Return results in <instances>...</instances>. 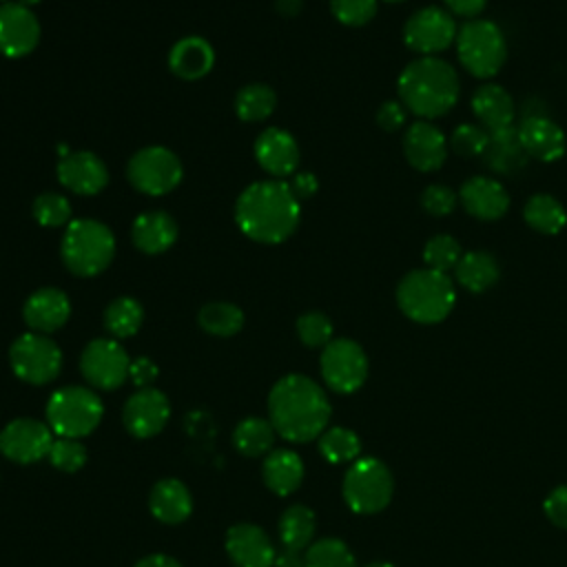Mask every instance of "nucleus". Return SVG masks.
<instances>
[{
  "mask_svg": "<svg viewBox=\"0 0 567 567\" xmlns=\"http://www.w3.org/2000/svg\"><path fill=\"white\" fill-rule=\"evenodd\" d=\"M135 567H184V565L168 554H148L142 560H137Z\"/></svg>",
  "mask_w": 567,
  "mask_h": 567,
  "instance_id": "3c124183",
  "label": "nucleus"
},
{
  "mask_svg": "<svg viewBox=\"0 0 567 567\" xmlns=\"http://www.w3.org/2000/svg\"><path fill=\"white\" fill-rule=\"evenodd\" d=\"M182 159L166 146H144L126 164L128 184L151 197H162L175 190L182 182Z\"/></svg>",
  "mask_w": 567,
  "mask_h": 567,
  "instance_id": "1a4fd4ad",
  "label": "nucleus"
},
{
  "mask_svg": "<svg viewBox=\"0 0 567 567\" xmlns=\"http://www.w3.org/2000/svg\"><path fill=\"white\" fill-rule=\"evenodd\" d=\"M319 368L330 390L350 394L359 390L368 377V357L357 341L341 337L321 348Z\"/></svg>",
  "mask_w": 567,
  "mask_h": 567,
  "instance_id": "ddd939ff",
  "label": "nucleus"
},
{
  "mask_svg": "<svg viewBox=\"0 0 567 567\" xmlns=\"http://www.w3.org/2000/svg\"><path fill=\"white\" fill-rule=\"evenodd\" d=\"M315 527H317L315 512L301 503L286 507L277 523L281 545L288 549H299V551L310 545V540L315 536Z\"/></svg>",
  "mask_w": 567,
  "mask_h": 567,
  "instance_id": "2f4dec72",
  "label": "nucleus"
},
{
  "mask_svg": "<svg viewBox=\"0 0 567 567\" xmlns=\"http://www.w3.org/2000/svg\"><path fill=\"white\" fill-rule=\"evenodd\" d=\"M454 44L461 66L478 80L494 78L507 60L505 33L487 18H474L461 24Z\"/></svg>",
  "mask_w": 567,
  "mask_h": 567,
  "instance_id": "423d86ee",
  "label": "nucleus"
},
{
  "mask_svg": "<svg viewBox=\"0 0 567 567\" xmlns=\"http://www.w3.org/2000/svg\"><path fill=\"white\" fill-rule=\"evenodd\" d=\"M408 120V109L401 104V100H385L377 111V124L385 133L401 131Z\"/></svg>",
  "mask_w": 567,
  "mask_h": 567,
  "instance_id": "a18cd8bd",
  "label": "nucleus"
},
{
  "mask_svg": "<svg viewBox=\"0 0 567 567\" xmlns=\"http://www.w3.org/2000/svg\"><path fill=\"white\" fill-rule=\"evenodd\" d=\"M224 547L235 567H275V545L259 525H233L226 532Z\"/></svg>",
  "mask_w": 567,
  "mask_h": 567,
  "instance_id": "aec40b11",
  "label": "nucleus"
},
{
  "mask_svg": "<svg viewBox=\"0 0 567 567\" xmlns=\"http://www.w3.org/2000/svg\"><path fill=\"white\" fill-rule=\"evenodd\" d=\"M275 567H303V556H301L299 549L284 547L275 556Z\"/></svg>",
  "mask_w": 567,
  "mask_h": 567,
  "instance_id": "603ef678",
  "label": "nucleus"
},
{
  "mask_svg": "<svg viewBox=\"0 0 567 567\" xmlns=\"http://www.w3.org/2000/svg\"><path fill=\"white\" fill-rule=\"evenodd\" d=\"M275 427L268 419L261 416H248L239 421L233 430V445L239 454L248 458H259L272 452L275 443Z\"/></svg>",
  "mask_w": 567,
  "mask_h": 567,
  "instance_id": "7c9ffc66",
  "label": "nucleus"
},
{
  "mask_svg": "<svg viewBox=\"0 0 567 567\" xmlns=\"http://www.w3.org/2000/svg\"><path fill=\"white\" fill-rule=\"evenodd\" d=\"M458 202L478 221H496L509 210L507 188L487 175H474L461 184Z\"/></svg>",
  "mask_w": 567,
  "mask_h": 567,
  "instance_id": "412c9836",
  "label": "nucleus"
},
{
  "mask_svg": "<svg viewBox=\"0 0 567 567\" xmlns=\"http://www.w3.org/2000/svg\"><path fill=\"white\" fill-rule=\"evenodd\" d=\"M44 414L55 436L82 439L100 425L104 405L95 390L84 385H64L49 396Z\"/></svg>",
  "mask_w": 567,
  "mask_h": 567,
  "instance_id": "0eeeda50",
  "label": "nucleus"
},
{
  "mask_svg": "<svg viewBox=\"0 0 567 567\" xmlns=\"http://www.w3.org/2000/svg\"><path fill=\"white\" fill-rule=\"evenodd\" d=\"M2 2H7V0H0V4H2Z\"/></svg>",
  "mask_w": 567,
  "mask_h": 567,
  "instance_id": "13d9d810",
  "label": "nucleus"
},
{
  "mask_svg": "<svg viewBox=\"0 0 567 567\" xmlns=\"http://www.w3.org/2000/svg\"><path fill=\"white\" fill-rule=\"evenodd\" d=\"M55 175L66 190L82 197L97 195L109 184L106 164L91 151H73L60 157Z\"/></svg>",
  "mask_w": 567,
  "mask_h": 567,
  "instance_id": "a211bd4d",
  "label": "nucleus"
},
{
  "mask_svg": "<svg viewBox=\"0 0 567 567\" xmlns=\"http://www.w3.org/2000/svg\"><path fill=\"white\" fill-rule=\"evenodd\" d=\"M275 9L281 13V16H297L301 9H303V0H275Z\"/></svg>",
  "mask_w": 567,
  "mask_h": 567,
  "instance_id": "864d4df0",
  "label": "nucleus"
},
{
  "mask_svg": "<svg viewBox=\"0 0 567 567\" xmlns=\"http://www.w3.org/2000/svg\"><path fill=\"white\" fill-rule=\"evenodd\" d=\"M151 514L164 525H179L193 512L190 489L179 478H159L148 494Z\"/></svg>",
  "mask_w": 567,
  "mask_h": 567,
  "instance_id": "bb28decb",
  "label": "nucleus"
},
{
  "mask_svg": "<svg viewBox=\"0 0 567 567\" xmlns=\"http://www.w3.org/2000/svg\"><path fill=\"white\" fill-rule=\"evenodd\" d=\"M396 93L408 113L432 122L456 106L461 80L450 62L436 55L416 58L399 73Z\"/></svg>",
  "mask_w": 567,
  "mask_h": 567,
  "instance_id": "7ed1b4c3",
  "label": "nucleus"
},
{
  "mask_svg": "<svg viewBox=\"0 0 567 567\" xmlns=\"http://www.w3.org/2000/svg\"><path fill=\"white\" fill-rule=\"evenodd\" d=\"M40 42L38 16L18 2L0 4V53L4 58H24Z\"/></svg>",
  "mask_w": 567,
  "mask_h": 567,
  "instance_id": "dca6fc26",
  "label": "nucleus"
},
{
  "mask_svg": "<svg viewBox=\"0 0 567 567\" xmlns=\"http://www.w3.org/2000/svg\"><path fill=\"white\" fill-rule=\"evenodd\" d=\"M383 2H405V0H383Z\"/></svg>",
  "mask_w": 567,
  "mask_h": 567,
  "instance_id": "4d7b16f0",
  "label": "nucleus"
},
{
  "mask_svg": "<svg viewBox=\"0 0 567 567\" xmlns=\"http://www.w3.org/2000/svg\"><path fill=\"white\" fill-rule=\"evenodd\" d=\"M16 2H18V4H24V7H29V9H31V7H35V4H40V2H42V0H16Z\"/></svg>",
  "mask_w": 567,
  "mask_h": 567,
  "instance_id": "5fc2aeb1",
  "label": "nucleus"
},
{
  "mask_svg": "<svg viewBox=\"0 0 567 567\" xmlns=\"http://www.w3.org/2000/svg\"><path fill=\"white\" fill-rule=\"evenodd\" d=\"M159 370L155 365V361H151L148 357H137L131 361V370H128V379L137 385V388H151L153 381L157 379Z\"/></svg>",
  "mask_w": 567,
  "mask_h": 567,
  "instance_id": "de8ad7c7",
  "label": "nucleus"
},
{
  "mask_svg": "<svg viewBox=\"0 0 567 567\" xmlns=\"http://www.w3.org/2000/svg\"><path fill=\"white\" fill-rule=\"evenodd\" d=\"M171 416V403L157 388H140L122 408V423L135 439H151L164 430Z\"/></svg>",
  "mask_w": 567,
  "mask_h": 567,
  "instance_id": "2eb2a0df",
  "label": "nucleus"
},
{
  "mask_svg": "<svg viewBox=\"0 0 567 567\" xmlns=\"http://www.w3.org/2000/svg\"><path fill=\"white\" fill-rule=\"evenodd\" d=\"M71 317V299L64 290L44 286L31 292L22 306V319L31 332L51 334L60 330Z\"/></svg>",
  "mask_w": 567,
  "mask_h": 567,
  "instance_id": "4be33fe9",
  "label": "nucleus"
},
{
  "mask_svg": "<svg viewBox=\"0 0 567 567\" xmlns=\"http://www.w3.org/2000/svg\"><path fill=\"white\" fill-rule=\"evenodd\" d=\"M392 474L372 456H363L350 463L343 476V498L357 514L381 512L392 498Z\"/></svg>",
  "mask_w": 567,
  "mask_h": 567,
  "instance_id": "6e6552de",
  "label": "nucleus"
},
{
  "mask_svg": "<svg viewBox=\"0 0 567 567\" xmlns=\"http://www.w3.org/2000/svg\"><path fill=\"white\" fill-rule=\"evenodd\" d=\"M365 567H394V565H390V563H370Z\"/></svg>",
  "mask_w": 567,
  "mask_h": 567,
  "instance_id": "6e6d98bb",
  "label": "nucleus"
},
{
  "mask_svg": "<svg viewBox=\"0 0 567 567\" xmlns=\"http://www.w3.org/2000/svg\"><path fill=\"white\" fill-rule=\"evenodd\" d=\"M62 264L75 277H97L115 257V235L97 219H71L60 244Z\"/></svg>",
  "mask_w": 567,
  "mask_h": 567,
  "instance_id": "39448f33",
  "label": "nucleus"
},
{
  "mask_svg": "<svg viewBox=\"0 0 567 567\" xmlns=\"http://www.w3.org/2000/svg\"><path fill=\"white\" fill-rule=\"evenodd\" d=\"M498 277H501V266L496 257L489 250H481V248L463 252V257L454 268V281L472 295H481L489 290L498 281Z\"/></svg>",
  "mask_w": 567,
  "mask_h": 567,
  "instance_id": "c85d7f7f",
  "label": "nucleus"
},
{
  "mask_svg": "<svg viewBox=\"0 0 567 567\" xmlns=\"http://www.w3.org/2000/svg\"><path fill=\"white\" fill-rule=\"evenodd\" d=\"M177 221L166 210H144L131 226V239L144 255H162L177 241Z\"/></svg>",
  "mask_w": 567,
  "mask_h": 567,
  "instance_id": "393cba45",
  "label": "nucleus"
},
{
  "mask_svg": "<svg viewBox=\"0 0 567 567\" xmlns=\"http://www.w3.org/2000/svg\"><path fill=\"white\" fill-rule=\"evenodd\" d=\"M215 64V51L206 38L186 35L177 40L168 51V69L179 80H202Z\"/></svg>",
  "mask_w": 567,
  "mask_h": 567,
  "instance_id": "a878e982",
  "label": "nucleus"
},
{
  "mask_svg": "<svg viewBox=\"0 0 567 567\" xmlns=\"http://www.w3.org/2000/svg\"><path fill=\"white\" fill-rule=\"evenodd\" d=\"M319 452L328 463H352L359 458L361 441L348 427H328L319 436Z\"/></svg>",
  "mask_w": 567,
  "mask_h": 567,
  "instance_id": "c9c22d12",
  "label": "nucleus"
},
{
  "mask_svg": "<svg viewBox=\"0 0 567 567\" xmlns=\"http://www.w3.org/2000/svg\"><path fill=\"white\" fill-rule=\"evenodd\" d=\"M104 328L113 339H128L133 337L144 321V308L137 299L133 297H115L113 301H109V306L104 308Z\"/></svg>",
  "mask_w": 567,
  "mask_h": 567,
  "instance_id": "473e14b6",
  "label": "nucleus"
},
{
  "mask_svg": "<svg viewBox=\"0 0 567 567\" xmlns=\"http://www.w3.org/2000/svg\"><path fill=\"white\" fill-rule=\"evenodd\" d=\"M394 297L408 319L430 326L443 321L454 310L456 286L445 272L416 268L401 277Z\"/></svg>",
  "mask_w": 567,
  "mask_h": 567,
  "instance_id": "20e7f679",
  "label": "nucleus"
},
{
  "mask_svg": "<svg viewBox=\"0 0 567 567\" xmlns=\"http://www.w3.org/2000/svg\"><path fill=\"white\" fill-rule=\"evenodd\" d=\"M516 140L529 157L545 164L560 159L567 148L565 131L554 120L543 115L525 117L516 128Z\"/></svg>",
  "mask_w": 567,
  "mask_h": 567,
  "instance_id": "5701e85b",
  "label": "nucleus"
},
{
  "mask_svg": "<svg viewBox=\"0 0 567 567\" xmlns=\"http://www.w3.org/2000/svg\"><path fill=\"white\" fill-rule=\"evenodd\" d=\"M461 257H463L461 244L447 233H439V235L430 237L423 246V264H425V268H432L436 272L447 275L450 270L456 268Z\"/></svg>",
  "mask_w": 567,
  "mask_h": 567,
  "instance_id": "58836bf2",
  "label": "nucleus"
},
{
  "mask_svg": "<svg viewBox=\"0 0 567 567\" xmlns=\"http://www.w3.org/2000/svg\"><path fill=\"white\" fill-rule=\"evenodd\" d=\"M55 434L49 423L38 419H13L0 430V452L13 463L29 465L42 461L53 443Z\"/></svg>",
  "mask_w": 567,
  "mask_h": 567,
  "instance_id": "4468645a",
  "label": "nucleus"
},
{
  "mask_svg": "<svg viewBox=\"0 0 567 567\" xmlns=\"http://www.w3.org/2000/svg\"><path fill=\"white\" fill-rule=\"evenodd\" d=\"M235 221L257 244H281L301 221V202L286 179H259L239 193Z\"/></svg>",
  "mask_w": 567,
  "mask_h": 567,
  "instance_id": "f257e3e1",
  "label": "nucleus"
},
{
  "mask_svg": "<svg viewBox=\"0 0 567 567\" xmlns=\"http://www.w3.org/2000/svg\"><path fill=\"white\" fill-rule=\"evenodd\" d=\"M197 323L213 337H233L244 328V312L230 301H210L199 308Z\"/></svg>",
  "mask_w": 567,
  "mask_h": 567,
  "instance_id": "f704fd0d",
  "label": "nucleus"
},
{
  "mask_svg": "<svg viewBox=\"0 0 567 567\" xmlns=\"http://www.w3.org/2000/svg\"><path fill=\"white\" fill-rule=\"evenodd\" d=\"M255 159L272 179H284L297 173L301 153L290 131L270 126L255 140Z\"/></svg>",
  "mask_w": 567,
  "mask_h": 567,
  "instance_id": "6ab92c4d",
  "label": "nucleus"
},
{
  "mask_svg": "<svg viewBox=\"0 0 567 567\" xmlns=\"http://www.w3.org/2000/svg\"><path fill=\"white\" fill-rule=\"evenodd\" d=\"M472 113L489 135H503L514 124V100L509 91L496 82H483L470 100Z\"/></svg>",
  "mask_w": 567,
  "mask_h": 567,
  "instance_id": "b1692460",
  "label": "nucleus"
},
{
  "mask_svg": "<svg viewBox=\"0 0 567 567\" xmlns=\"http://www.w3.org/2000/svg\"><path fill=\"white\" fill-rule=\"evenodd\" d=\"M489 142H492V135L481 124H472V122L458 124L450 135V146L461 157H476L485 153Z\"/></svg>",
  "mask_w": 567,
  "mask_h": 567,
  "instance_id": "ea45409f",
  "label": "nucleus"
},
{
  "mask_svg": "<svg viewBox=\"0 0 567 567\" xmlns=\"http://www.w3.org/2000/svg\"><path fill=\"white\" fill-rule=\"evenodd\" d=\"M33 219L44 228H66L71 224V202L62 193H40L31 204Z\"/></svg>",
  "mask_w": 567,
  "mask_h": 567,
  "instance_id": "4c0bfd02",
  "label": "nucleus"
},
{
  "mask_svg": "<svg viewBox=\"0 0 567 567\" xmlns=\"http://www.w3.org/2000/svg\"><path fill=\"white\" fill-rule=\"evenodd\" d=\"M456 33L454 16L436 4L412 11L403 22V44L421 58H432L452 47Z\"/></svg>",
  "mask_w": 567,
  "mask_h": 567,
  "instance_id": "9b49d317",
  "label": "nucleus"
},
{
  "mask_svg": "<svg viewBox=\"0 0 567 567\" xmlns=\"http://www.w3.org/2000/svg\"><path fill=\"white\" fill-rule=\"evenodd\" d=\"M545 514L558 527L567 529V485L556 487L545 501Z\"/></svg>",
  "mask_w": 567,
  "mask_h": 567,
  "instance_id": "49530a36",
  "label": "nucleus"
},
{
  "mask_svg": "<svg viewBox=\"0 0 567 567\" xmlns=\"http://www.w3.org/2000/svg\"><path fill=\"white\" fill-rule=\"evenodd\" d=\"M261 478L277 496L292 494L303 481L301 456L288 447H277L264 456Z\"/></svg>",
  "mask_w": 567,
  "mask_h": 567,
  "instance_id": "cd10ccee",
  "label": "nucleus"
},
{
  "mask_svg": "<svg viewBox=\"0 0 567 567\" xmlns=\"http://www.w3.org/2000/svg\"><path fill=\"white\" fill-rule=\"evenodd\" d=\"M523 219L540 235H558L567 226V210L554 195L536 193L525 202Z\"/></svg>",
  "mask_w": 567,
  "mask_h": 567,
  "instance_id": "c756f323",
  "label": "nucleus"
},
{
  "mask_svg": "<svg viewBox=\"0 0 567 567\" xmlns=\"http://www.w3.org/2000/svg\"><path fill=\"white\" fill-rule=\"evenodd\" d=\"M330 13L343 27H363L377 16V0H328Z\"/></svg>",
  "mask_w": 567,
  "mask_h": 567,
  "instance_id": "37998d69",
  "label": "nucleus"
},
{
  "mask_svg": "<svg viewBox=\"0 0 567 567\" xmlns=\"http://www.w3.org/2000/svg\"><path fill=\"white\" fill-rule=\"evenodd\" d=\"M277 106V93L264 82H250L235 95V113L244 122H264Z\"/></svg>",
  "mask_w": 567,
  "mask_h": 567,
  "instance_id": "72a5a7b5",
  "label": "nucleus"
},
{
  "mask_svg": "<svg viewBox=\"0 0 567 567\" xmlns=\"http://www.w3.org/2000/svg\"><path fill=\"white\" fill-rule=\"evenodd\" d=\"M303 567H357V560L343 540L321 538L306 549Z\"/></svg>",
  "mask_w": 567,
  "mask_h": 567,
  "instance_id": "e433bc0d",
  "label": "nucleus"
},
{
  "mask_svg": "<svg viewBox=\"0 0 567 567\" xmlns=\"http://www.w3.org/2000/svg\"><path fill=\"white\" fill-rule=\"evenodd\" d=\"M403 155L419 173H434L447 159V140L430 120L412 122L403 133Z\"/></svg>",
  "mask_w": 567,
  "mask_h": 567,
  "instance_id": "f3484780",
  "label": "nucleus"
},
{
  "mask_svg": "<svg viewBox=\"0 0 567 567\" xmlns=\"http://www.w3.org/2000/svg\"><path fill=\"white\" fill-rule=\"evenodd\" d=\"M330 412L323 388L306 374H286L268 392V421L290 443H308L321 436Z\"/></svg>",
  "mask_w": 567,
  "mask_h": 567,
  "instance_id": "f03ea898",
  "label": "nucleus"
},
{
  "mask_svg": "<svg viewBox=\"0 0 567 567\" xmlns=\"http://www.w3.org/2000/svg\"><path fill=\"white\" fill-rule=\"evenodd\" d=\"M458 206V193L445 184H430L421 193V208L434 217H445Z\"/></svg>",
  "mask_w": 567,
  "mask_h": 567,
  "instance_id": "c03bdc74",
  "label": "nucleus"
},
{
  "mask_svg": "<svg viewBox=\"0 0 567 567\" xmlns=\"http://www.w3.org/2000/svg\"><path fill=\"white\" fill-rule=\"evenodd\" d=\"M288 184H290V188H292V193H295V197L299 202L301 199H310L319 190V179L312 173H308V171L295 173L292 182H288Z\"/></svg>",
  "mask_w": 567,
  "mask_h": 567,
  "instance_id": "8fccbe9b",
  "label": "nucleus"
},
{
  "mask_svg": "<svg viewBox=\"0 0 567 567\" xmlns=\"http://www.w3.org/2000/svg\"><path fill=\"white\" fill-rule=\"evenodd\" d=\"M9 365L20 381L47 385L62 370V350L49 334L24 332L9 348Z\"/></svg>",
  "mask_w": 567,
  "mask_h": 567,
  "instance_id": "9d476101",
  "label": "nucleus"
},
{
  "mask_svg": "<svg viewBox=\"0 0 567 567\" xmlns=\"http://www.w3.org/2000/svg\"><path fill=\"white\" fill-rule=\"evenodd\" d=\"M86 447L80 443V439L69 436H55L51 443V450L47 454L49 463L60 472H78L86 463Z\"/></svg>",
  "mask_w": 567,
  "mask_h": 567,
  "instance_id": "79ce46f5",
  "label": "nucleus"
},
{
  "mask_svg": "<svg viewBox=\"0 0 567 567\" xmlns=\"http://www.w3.org/2000/svg\"><path fill=\"white\" fill-rule=\"evenodd\" d=\"M443 7L454 16V18H465L474 20L481 18V13L487 7V0H443Z\"/></svg>",
  "mask_w": 567,
  "mask_h": 567,
  "instance_id": "09e8293b",
  "label": "nucleus"
},
{
  "mask_svg": "<svg viewBox=\"0 0 567 567\" xmlns=\"http://www.w3.org/2000/svg\"><path fill=\"white\" fill-rule=\"evenodd\" d=\"M131 357L113 337L89 341L80 354V372L95 390H115L128 379Z\"/></svg>",
  "mask_w": 567,
  "mask_h": 567,
  "instance_id": "f8f14e48",
  "label": "nucleus"
},
{
  "mask_svg": "<svg viewBox=\"0 0 567 567\" xmlns=\"http://www.w3.org/2000/svg\"><path fill=\"white\" fill-rule=\"evenodd\" d=\"M297 337L308 348H326L332 341V321L319 310H308L297 319Z\"/></svg>",
  "mask_w": 567,
  "mask_h": 567,
  "instance_id": "a19ab883",
  "label": "nucleus"
}]
</instances>
